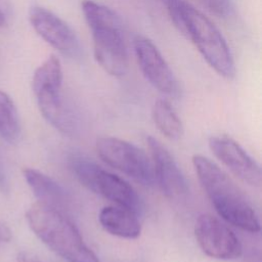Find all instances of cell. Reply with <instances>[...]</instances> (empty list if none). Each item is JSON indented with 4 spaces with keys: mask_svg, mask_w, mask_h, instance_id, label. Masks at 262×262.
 Instances as JSON below:
<instances>
[{
    "mask_svg": "<svg viewBox=\"0 0 262 262\" xmlns=\"http://www.w3.org/2000/svg\"><path fill=\"white\" fill-rule=\"evenodd\" d=\"M194 235L201 250L218 260H233L241 257L243 247L235 233L217 217L202 214L194 224Z\"/></svg>",
    "mask_w": 262,
    "mask_h": 262,
    "instance_id": "cell-6",
    "label": "cell"
},
{
    "mask_svg": "<svg viewBox=\"0 0 262 262\" xmlns=\"http://www.w3.org/2000/svg\"><path fill=\"white\" fill-rule=\"evenodd\" d=\"M98 157L108 166L145 186L156 183L151 160L137 145L121 138L103 136L95 143Z\"/></svg>",
    "mask_w": 262,
    "mask_h": 262,
    "instance_id": "cell-5",
    "label": "cell"
},
{
    "mask_svg": "<svg viewBox=\"0 0 262 262\" xmlns=\"http://www.w3.org/2000/svg\"><path fill=\"white\" fill-rule=\"evenodd\" d=\"M61 86L60 79L32 81L33 92L43 118L59 132L71 135L76 131L77 123L63 101Z\"/></svg>",
    "mask_w": 262,
    "mask_h": 262,
    "instance_id": "cell-10",
    "label": "cell"
},
{
    "mask_svg": "<svg viewBox=\"0 0 262 262\" xmlns=\"http://www.w3.org/2000/svg\"><path fill=\"white\" fill-rule=\"evenodd\" d=\"M23 174L38 202L59 210L69 202L67 190L50 176L33 168L24 169Z\"/></svg>",
    "mask_w": 262,
    "mask_h": 262,
    "instance_id": "cell-14",
    "label": "cell"
},
{
    "mask_svg": "<svg viewBox=\"0 0 262 262\" xmlns=\"http://www.w3.org/2000/svg\"><path fill=\"white\" fill-rule=\"evenodd\" d=\"M0 190L1 191H6L7 190V180H6V175L4 173L3 167L0 164Z\"/></svg>",
    "mask_w": 262,
    "mask_h": 262,
    "instance_id": "cell-20",
    "label": "cell"
},
{
    "mask_svg": "<svg viewBox=\"0 0 262 262\" xmlns=\"http://www.w3.org/2000/svg\"><path fill=\"white\" fill-rule=\"evenodd\" d=\"M209 146L214 156L243 182L251 186L261 185L259 164L234 139L227 135L211 136Z\"/></svg>",
    "mask_w": 262,
    "mask_h": 262,
    "instance_id": "cell-11",
    "label": "cell"
},
{
    "mask_svg": "<svg viewBox=\"0 0 262 262\" xmlns=\"http://www.w3.org/2000/svg\"><path fill=\"white\" fill-rule=\"evenodd\" d=\"M155 179L162 192L169 199H176L185 194L188 190L187 181L170 151L155 137L146 138Z\"/></svg>",
    "mask_w": 262,
    "mask_h": 262,
    "instance_id": "cell-12",
    "label": "cell"
},
{
    "mask_svg": "<svg viewBox=\"0 0 262 262\" xmlns=\"http://www.w3.org/2000/svg\"><path fill=\"white\" fill-rule=\"evenodd\" d=\"M207 9L220 18H230L234 14L232 0H201Z\"/></svg>",
    "mask_w": 262,
    "mask_h": 262,
    "instance_id": "cell-17",
    "label": "cell"
},
{
    "mask_svg": "<svg viewBox=\"0 0 262 262\" xmlns=\"http://www.w3.org/2000/svg\"><path fill=\"white\" fill-rule=\"evenodd\" d=\"M98 220L101 227L115 236L134 239L141 232L138 215L120 206L103 207L99 212Z\"/></svg>",
    "mask_w": 262,
    "mask_h": 262,
    "instance_id": "cell-13",
    "label": "cell"
},
{
    "mask_svg": "<svg viewBox=\"0 0 262 262\" xmlns=\"http://www.w3.org/2000/svg\"><path fill=\"white\" fill-rule=\"evenodd\" d=\"M9 18V2L8 0H0V28L7 25Z\"/></svg>",
    "mask_w": 262,
    "mask_h": 262,
    "instance_id": "cell-18",
    "label": "cell"
},
{
    "mask_svg": "<svg viewBox=\"0 0 262 262\" xmlns=\"http://www.w3.org/2000/svg\"><path fill=\"white\" fill-rule=\"evenodd\" d=\"M29 20L35 32L58 52L71 58L80 56L82 48L77 35L55 13L42 6H32Z\"/></svg>",
    "mask_w": 262,
    "mask_h": 262,
    "instance_id": "cell-8",
    "label": "cell"
},
{
    "mask_svg": "<svg viewBox=\"0 0 262 262\" xmlns=\"http://www.w3.org/2000/svg\"><path fill=\"white\" fill-rule=\"evenodd\" d=\"M134 52L144 78L161 93L177 98L180 95L178 80L156 45L145 37L136 36Z\"/></svg>",
    "mask_w": 262,
    "mask_h": 262,
    "instance_id": "cell-7",
    "label": "cell"
},
{
    "mask_svg": "<svg viewBox=\"0 0 262 262\" xmlns=\"http://www.w3.org/2000/svg\"><path fill=\"white\" fill-rule=\"evenodd\" d=\"M19 136L20 122L17 108L10 96L0 90V137L12 144Z\"/></svg>",
    "mask_w": 262,
    "mask_h": 262,
    "instance_id": "cell-16",
    "label": "cell"
},
{
    "mask_svg": "<svg viewBox=\"0 0 262 262\" xmlns=\"http://www.w3.org/2000/svg\"><path fill=\"white\" fill-rule=\"evenodd\" d=\"M184 37L191 40L207 63L221 77L232 79L235 64L230 49L215 25L200 10L184 2Z\"/></svg>",
    "mask_w": 262,
    "mask_h": 262,
    "instance_id": "cell-3",
    "label": "cell"
},
{
    "mask_svg": "<svg viewBox=\"0 0 262 262\" xmlns=\"http://www.w3.org/2000/svg\"><path fill=\"white\" fill-rule=\"evenodd\" d=\"M12 238L11 229L3 222L0 221V242L8 243Z\"/></svg>",
    "mask_w": 262,
    "mask_h": 262,
    "instance_id": "cell-19",
    "label": "cell"
},
{
    "mask_svg": "<svg viewBox=\"0 0 262 262\" xmlns=\"http://www.w3.org/2000/svg\"><path fill=\"white\" fill-rule=\"evenodd\" d=\"M191 160L201 186L218 215L242 230L259 232V217L249 199L232 179L202 155H193Z\"/></svg>",
    "mask_w": 262,
    "mask_h": 262,
    "instance_id": "cell-1",
    "label": "cell"
},
{
    "mask_svg": "<svg viewBox=\"0 0 262 262\" xmlns=\"http://www.w3.org/2000/svg\"><path fill=\"white\" fill-rule=\"evenodd\" d=\"M26 218L38 238L68 262H99L76 225L61 210L37 202L28 209Z\"/></svg>",
    "mask_w": 262,
    "mask_h": 262,
    "instance_id": "cell-2",
    "label": "cell"
},
{
    "mask_svg": "<svg viewBox=\"0 0 262 262\" xmlns=\"http://www.w3.org/2000/svg\"><path fill=\"white\" fill-rule=\"evenodd\" d=\"M93 53L97 63L108 75L122 77L128 71V53L122 33V24L90 29Z\"/></svg>",
    "mask_w": 262,
    "mask_h": 262,
    "instance_id": "cell-9",
    "label": "cell"
},
{
    "mask_svg": "<svg viewBox=\"0 0 262 262\" xmlns=\"http://www.w3.org/2000/svg\"><path fill=\"white\" fill-rule=\"evenodd\" d=\"M70 167L77 179L89 190L140 215L143 203L135 189L123 178L102 169L82 156H73Z\"/></svg>",
    "mask_w": 262,
    "mask_h": 262,
    "instance_id": "cell-4",
    "label": "cell"
},
{
    "mask_svg": "<svg viewBox=\"0 0 262 262\" xmlns=\"http://www.w3.org/2000/svg\"><path fill=\"white\" fill-rule=\"evenodd\" d=\"M151 116L155 125L164 136L171 140H177L182 136V122L168 100L158 99L154 103Z\"/></svg>",
    "mask_w": 262,
    "mask_h": 262,
    "instance_id": "cell-15",
    "label": "cell"
},
{
    "mask_svg": "<svg viewBox=\"0 0 262 262\" xmlns=\"http://www.w3.org/2000/svg\"><path fill=\"white\" fill-rule=\"evenodd\" d=\"M16 262H41L40 260L36 259V258H33V257H30L28 255H25V254H21L18 256Z\"/></svg>",
    "mask_w": 262,
    "mask_h": 262,
    "instance_id": "cell-21",
    "label": "cell"
}]
</instances>
